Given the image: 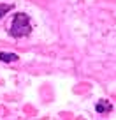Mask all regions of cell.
<instances>
[{"label": "cell", "instance_id": "3957f363", "mask_svg": "<svg viewBox=\"0 0 116 120\" xmlns=\"http://www.w3.org/2000/svg\"><path fill=\"white\" fill-rule=\"evenodd\" d=\"M19 56L16 55V53H5V51H2L0 53V60L2 62H5V64H11V62H16Z\"/></svg>", "mask_w": 116, "mask_h": 120}, {"label": "cell", "instance_id": "6da1fadb", "mask_svg": "<svg viewBox=\"0 0 116 120\" xmlns=\"http://www.w3.org/2000/svg\"><path fill=\"white\" fill-rule=\"evenodd\" d=\"M9 34L14 39L19 37H26V35L32 34V23H30V16L25 14V12H19L14 16L11 23V28H9Z\"/></svg>", "mask_w": 116, "mask_h": 120}, {"label": "cell", "instance_id": "7a4b0ae2", "mask_svg": "<svg viewBox=\"0 0 116 120\" xmlns=\"http://www.w3.org/2000/svg\"><path fill=\"white\" fill-rule=\"evenodd\" d=\"M95 109H97V113H109V111H112V104L107 101H100V102H97Z\"/></svg>", "mask_w": 116, "mask_h": 120}, {"label": "cell", "instance_id": "277c9868", "mask_svg": "<svg viewBox=\"0 0 116 120\" xmlns=\"http://www.w3.org/2000/svg\"><path fill=\"white\" fill-rule=\"evenodd\" d=\"M11 9H12V4H0V19L4 18Z\"/></svg>", "mask_w": 116, "mask_h": 120}]
</instances>
